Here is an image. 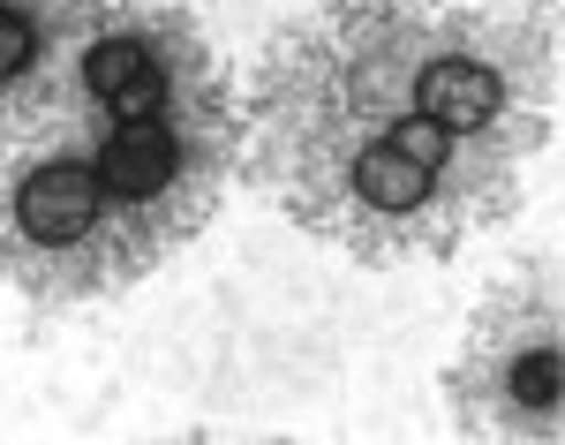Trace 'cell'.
Wrapping results in <instances>:
<instances>
[{
    "label": "cell",
    "mask_w": 565,
    "mask_h": 445,
    "mask_svg": "<svg viewBox=\"0 0 565 445\" xmlns=\"http://www.w3.org/2000/svg\"><path fill=\"white\" fill-rule=\"evenodd\" d=\"M249 174L354 265H437L505 226L558 136L551 8L332 0L249 76Z\"/></svg>",
    "instance_id": "cell-1"
},
{
    "label": "cell",
    "mask_w": 565,
    "mask_h": 445,
    "mask_svg": "<svg viewBox=\"0 0 565 445\" xmlns=\"http://www.w3.org/2000/svg\"><path fill=\"white\" fill-rule=\"evenodd\" d=\"M151 265L159 257L106 197L84 129L31 114L0 136V287L39 310H76L136 287Z\"/></svg>",
    "instance_id": "cell-2"
},
{
    "label": "cell",
    "mask_w": 565,
    "mask_h": 445,
    "mask_svg": "<svg viewBox=\"0 0 565 445\" xmlns=\"http://www.w3.org/2000/svg\"><path fill=\"white\" fill-rule=\"evenodd\" d=\"M452 431L476 445L565 438V295L558 250H535L476 303L460 356L445 370Z\"/></svg>",
    "instance_id": "cell-3"
},
{
    "label": "cell",
    "mask_w": 565,
    "mask_h": 445,
    "mask_svg": "<svg viewBox=\"0 0 565 445\" xmlns=\"http://www.w3.org/2000/svg\"><path fill=\"white\" fill-rule=\"evenodd\" d=\"M543 8H551V0H543Z\"/></svg>",
    "instance_id": "cell-4"
}]
</instances>
